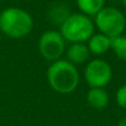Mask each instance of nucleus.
Returning a JSON list of instances; mask_svg holds the SVG:
<instances>
[{
  "label": "nucleus",
  "mask_w": 126,
  "mask_h": 126,
  "mask_svg": "<svg viewBox=\"0 0 126 126\" xmlns=\"http://www.w3.org/2000/svg\"><path fill=\"white\" fill-rule=\"evenodd\" d=\"M112 39L103 33H94L89 40H87V48L90 52L96 55H101L106 53L111 49Z\"/></svg>",
  "instance_id": "8"
},
{
  "label": "nucleus",
  "mask_w": 126,
  "mask_h": 126,
  "mask_svg": "<svg viewBox=\"0 0 126 126\" xmlns=\"http://www.w3.org/2000/svg\"><path fill=\"white\" fill-rule=\"evenodd\" d=\"M65 8H66V7H64L61 3H57L53 7H51L50 13H49L50 19L52 20L53 22L59 23L60 26H61L62 22L64 21L70 15H71V13H69V11H67Z\"/></svg>",
  "instance_id": "12"
},
{
  "label": "nucleus",
  "mask_w": 126,
  "mask_h": 126,
  "mask_svg": "<svg viewBox=\"0 0 126 126\" xmlns=\"http://www.w3.org/2000/svg\"><path fill=\"white\" fill-rule=\"evenodd\" d=\"M76 4L81 13L87 17H95L105 7V0H76Z\"/></svg>",
  "instance_id": "10"
},
{
  "label": "nucleus",
  "mask_w": 126,
  "mask_h": 126,
  "mask_svg": "<svg viewBox=\"0 0 126 126\" xmlns=\"http://www.w3.org/2000/svg\"><path fill=\"white\" fill-rule=\"evenodd\" d=\"M117 126H126V116H124L123 118H121L117 123Z\"/></svg>",
  "instance_id": "14"
},
{
  "label": "nucleus",
  "mask_w": 126,
  "mask_h": 126,
  "mask_svg": "<svg viewBox=\"0 0 126 126\" xmlns=\"http://www.w3.org/2000/svg\"><path fill=\"white\" fill-rule=\"evenodd\" d=\"M90 50L84 43H72L66 50V60L72 64H82L90 57Z\"/></svg>",
  "instance_id": "9"
},
{
  "label": "nucleus",
  "mask_w": 126,
  "mask_h": 126,
  "mask_svg": "<svg viewBox=\"0 0 126 126\" xmlns=\"http://www.w3.org/2000/svg\"><path fill=\"white\" fill-rule=\"evenodd\" d=\"M95 26L101 33L111 39L123 34L126 28V18L121 10L114 7H104L95 16Z\"/></svg>",
  "instance_id": "4"
},
{
  "label": "nucleus",
  "mask_w": 126,
  "mask_h": 126,
  "mask_svg": "<svg viewBox=\"0 0 126 126\" xmlns=\"http://www.w3.org/2000/svg\"><path fill=\"white\" fill-rule=\"evenodd\" d=\"M0 40H1V31H0Z\"/></svg>",
  "instance_id": "16"
},
{
  "label": "nucleus",
  "mask_w": 126,
  "mask_h": 126,
  "mask_svg": "<svg viewBox=\"0 0 126 126\" xmlns=\"http://www.w3.org/2000/svg\"><path fill=\"white\" fill-rule=\"evenodd\" d=\"M60 33L65 41L83 43L94 34V23L83 13H71L61 23Z\"/></svg>",
  "instance_id": "3"
},
{
  "label": "nucleus",
  "mask_w": 126,
  "mask_h": 126,
  "mask_svg": "<svg viewBox=\"0 0 126 126\" xmlns=\"http://www.w3.org/2000/svg\"><path fill=\"white\" fill-rule=\"evenodd\" d=\"M47 79L51 89L60 94L72 93L80 83V74L76 66L62 59L52 62L47 71Z\"/></svg>",
  "instance_id": "1"
},
{
  "label": "nucleus",
  "mask_w": 126,
  "mask_h": 126,
  "mask_svg": "<svg viewBox=\"0 0 126 126\" xmlns=\"http://www.w3.org/2000/svg\"><path fill=\"white\" fill-rule=\"evenodd\" d=\"M116 104L123 110H126V84L122 85L120 89L116 91L115 94Z\"/></svg>",
  "instance_id": "13"
},
{
  "label": "nucleus",
  "mask_w": 126,
  "mask_h": 126,
  "mask_svg": "<svg viewBox=\"0 0 126 126\" xmlns=\"http://www.w3.org/2000/svg\"><path fill=\"white\" fill-rule=\"evenodd\" d=\"M111 49L113 50L114 54L122 61H126V37L120 35L112 39Z\"/></svg>",
  "instance_id": "11"
},
{
  "label": "nucleus",
  "mask_w": 126,
  "mask_h": 126,
  "mask_svg": "<svg viewBox=\"0 0 126 126\" xmlns=\"http://www.w3.org/2000/svg\"><path fill=\"white\" fill-rule=\"evenodd\" d=\"M121 1H122L123 6H124V7H126V0H121Z\"/></svg>",
  "instance_id": "15"
},
{
  "label": "nucleus",
  "mask_w": 126,
  "mask_h": 126,
  "mask_svg": "<svg viewBox=\"0 0 126 126\" xmlns=\"http://www.w3.org/2000/svg\"><path fill=\"white\" fill-rule=\"evenodd\" d=\"M86 102L90 107L102 111L109 105L110 95L105 87H90L86 94Z\"/></svg>",
  "instance_id": "7"
},
{
  "label": "nucleus",
  "mask_w": 126,
  "mask_h": 126,
  "mask_svg": "<svg viewBox=\"0 0 126 126\" xmlns=\"http://www.w3.org/2000/svg\"><path fill=\"white\" fill-rule=\"evenodd\" d=\"M111 65L102 59H94L84 69V79L90 87H105L112 80Z\"/></svg>",
  "instance_id": "6"
},
{
  "label": "nucleus",
  "mask_w": 126,
  "mask_h": 126,
  "mask_svg": "<svg viewBox=\"0 0 126 126\" xmlns=\"http://www.w3.org/2000/svg\"><path fill=\"white\" fill-rule=\"evenodd\" d=\"M38 43L40 54L48 61L60 60L65 51V40L60 31H46L41 34Z\"/></svg>",
  "instance_id": "5"
},
{
  "label": "nucleus",
  "mask_w": 126,
  "mask_h": 126,
  "mask_svg": "<svg viewBox=\"0 0 126 126\" xmlns=\"http://www.w3.org/2000/svg\"><path fill=\"white\" fill-rule=\"evenodd\" d=\"M33 19L28 11L9 7L0 13V31L12 39L24 38L32 31Z\"/></svg>",
  "instance_id": "2"
}]
</instances>
